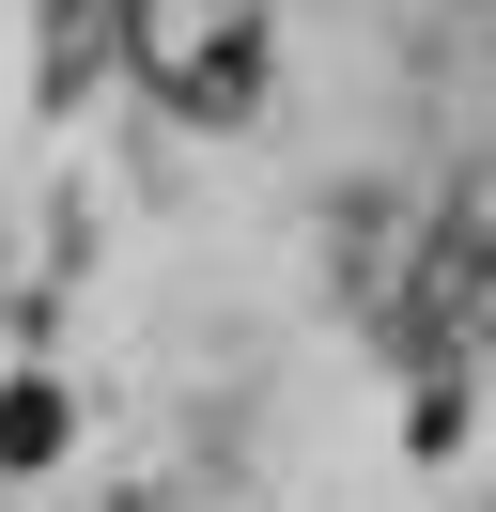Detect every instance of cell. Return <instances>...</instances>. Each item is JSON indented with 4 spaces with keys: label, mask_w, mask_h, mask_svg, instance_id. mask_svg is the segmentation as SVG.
<instances>
[{
    "label": "cell",
    "mask_w": 496,
    "mask_h": 512,
    "mask_svg": "<svg viewBox=\"0 0 496 512\" xmlns=\"http://www.w3.org/2000/svg\"><path fill=\"white\" fill-rule=\"evenodd\" d=\"M124 47H140V78L186 125H233V109L264 94V0H140Z\"/></svg>",
    "instance_id": "obj_1"
},
{
    "label": "cell",
    "mask_w": 496,
    "mask_h": 512,
    "mask_svg": "<svg viewBox=\"0 0 496 512\" xmlns=\"http://www.w3.org/2000/svg\"><path fill=\"white\" fill-rule=\"evenodd\" d=\"M47 450H62V404H47V388H16V404H0V466H47Z\"/></svg>",
    "instance_id": "obj_3"
},
{
    "label": "cell",
    "mask_w": 496,
    "mask_h": 512,
    "mask_svg": "<svg viewBox=\"0 0 496 512\" xmlns=\"http://www.w3.org/2000/svg\"><path fill=\"white\" fill-rule=\"evenodd\" d=\"M388 326H403V357L450 388L465 357L496 342V218H434L419 264H403V295H388Z\"/></svg>",
    "instance_id": "obj_2"
}]
</instances>
